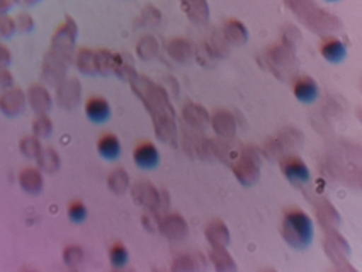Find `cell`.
Wrapping results in <instances>:
<instances>
[{
    "label": "cell",
    "mask_w": 362,
    "mask_h": 272,
    "mask_svg": "<svg viewBox=\"0 0 362 272\" xmlns=\"http://www.w3.org/2000/svg\"><path fill=\"white\" fill-rule=\"evenodd\" d=\"M284 237L293 247H306L313 237V227L301 209H289L284 216Z\"/></svg>",
    "instance_id": "1"
},
{
    "label": "cell",
    "mask_w": 362,
    "mask_h": 272,
    "mask_svg": "<svg viewBox=\"0 0 362 272\" xmlns=\"http://www.w3.org/2000/svg\"><path fill=\"white\" fill-rule=\"evenodd\" d=\"M133 157L140 169H155L160 162L157 146L150 143V141H141V143L134 148Z\"/></svg>",
    "instance_id": "2"
},
{
    "label": "cell",
    "mask_w": 362,
    "mask_h": 272,
    "mask_svg": "<svg viewBox=\"0 0 362 272\" xmlns=\"http://www.w3.org/2000/svg\"><path fill=\"white\" fill-rule=\"evenodd\" d=\"M281 169L291 182H306L310 179V170L305 162L298 157H288L281 162Z\"/></svg>",
    "instance_id": "3"
},
{
    "label": "cell",
    "mask_w": 362,
    "mask_h": 272,
    "mask_svg": "<svg viewBox=\"0 0 362 272\" xmlns=\"http://www.w3.org/2000/svg\"><path fill=\"white\" fill-rule=\"evenodd\" d=\"M86 114L92 123L100 124L104 121H107L109 114H111V107L109 102L103 97H90L86 102Z\"/></svg>",
    "instance_id": "4"
},
{
    "label": "cell",
    "mask_w": 362,
    "mask_h": 272,
    "mask_svg": "<svg viewBox=\"0 0 362 272\" xmlns=\"http://www.w3.org/2000/svg\"><path fill=\"white\" fill-rule=\"evenodd\" d=\"M293 92L298 100L310 104L318 97V83L311 77H300L293 83Z\"/></svg>",
    "instance_id": "5"
},
{
    "label": "cell",
    "mask_w": 362,
    "mask_h": 272,
    "mask_svg": "<svg viewBox=\"0 0 362 272\" xmlns=\"http://www.w3.org/2000/svg\"><path fill=\"white\" fill-rule=\"evenodd\" d=\"M320 52H322L323 58L330 61V64H340L345 58V54H347L342 41L335 40V37L323 40L322 45H320Z\"/></svg>",
    "instance_id": "6"
},
{
    "label": "cell",
    "mask_w": 362,
    "mask_h": 272,
    "mask_svg": "<svg viewBox=\"0 0 362 272\" xmlns=\"http://www.w3.org/2000/svg\"><path fill=\"white\" fill-rule=\"evenodd\" d=\"M98 150L100 157H104L106 160H116L121 155V143L112 133H104L98 141Z\"/></svg>",
    "instance_id": "7"
},
{
    "label": "cell",
    "mask_w": 362,
    "mask_h": 272,
    "mask_svg": "<svg viewBox=\"0 0 362 272\" xmlns=\"http://www.w3.org/2000/svg\"><path fill=\"white\" fill-rule=\"evenodd\" d=\"M109 261L115 267H124L128 264V250H126V247L119 244V242L112 245L111 250H109Z\"/></svg>",
    "instance_id": "8"
},
{
    "label": "cell",
    "mask_w": 362,
    "mask_h": 272,
    "mask_svg": "<svg viewBox=\"0 0 362 272\" xmlns=\"http://www.w3.org/2000/svg\"><path fill=\"white\" fill-rule=\"evenodd\" d=\"M69 216L74 223H82L87 218V208L82 201H71L69 206Z\"/></svg>",
    "instance_id": "9"
},
{
    "label": "cell",
    "mask_w": 362,
    "mask_h": 272,
    "mask_svg": "<svg viewBox=\"0 0 362 272\" xmlns=\"http://www.w3.org/2000/svg\"><path fill=\"white\" fill-rule=\"evenodd\" d=\"M327 2H335V0H327Z\"/></svg>",
    "instance_id": "10"
}]
</instances>
